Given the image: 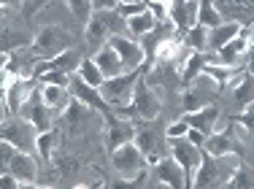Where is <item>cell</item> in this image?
<instances>
[{
    "label": "cell",
    "instance_id": "cell-14",
    "mask_svg": "<svg viewBox=\"0 0 254 189\" xmlns=\"http://www.w3.org/2000/svg\"><path fill=\"white\" fill-rule=\"evenodd\" d=\"M135 132H138V125L125 117H117V114H108L106 117V143H108V151L117 149L122 143H130L135 141Z\"/></svg>",
    "mask_w": 254,
    "mask_h": 189
},
{
    "label": "cell",
    "instance_id": "cell-34",
    "mask_svg": "<svg viewBox=\"0 0 254 189\" xmlns=\"http://www.w3.org/2000/svg\"><path fill=\"white\" fill-rule=\"evenodd\" d=\"M65 3H68L70 14H73L81 24H87V19L92 16V11H95L92 8V0H65Z\"/></svg>",
    "mask_w": 254,
    "mask_h": 189
},
{
    "label": "cell",
    "instance_id": "cell-45",
    "mask_svg": "<svg viewBox=\"0 0 254 189\" xmlns=\"http://www.w3.org/2000/svg\"><path fill=\"white\" fill-rule=\"evenodd\" d=\"M25 0H3V8H14V5H22Z\"/></svg>",
    "mask_w": 254,
    "mask_h": 189
},
{
    "label": "cell",
    "instance_id": "cell-3",
    "mask_svg": "<svg viewBox=\"0 0 254 189\" xmlns=\"http://www.w3.org/2000/svg\"><path fill=\"white\" fill-rule=\"evenodd\" d=\"M111 165L125 179V184H130L132 179H138V176L149 168V160H146V154L138 149V143L130 141V143H122V146H117V149H111Z\"/></svg>",
    "mask_w": 254,
    "mask_h": 189
},
{
    "label": "cell",
    "instance_id": "cell-37",
    "mask_svg": "<svg viewBox=\"0 0 254 189\" xmlns=\"http://www.w3.org/2000/svg\"><path fill=\"white\" fill-rule=\"evenodd\" d=\"M41 84H63V87H68L70 84V73H63V70H46L41 73Z\"/></svg>",
    "mask_w": 254,
    "mask_h": 189
},
{
    "label": "cell",
    "instance_id": "cell-21",
    "mask_svg": "<svg viewBox=\"0 0 254 189\" xmlns=\"http://www.w3.org/2000/svg\"><path fill=\"white\" fill-rule=\"evenodd\" d=\"M135 143H138V149L146 154V160L154 162L157 160H162L165 157V143H162V135L157 130H149V127H138V132H135Z\"/></svg>",
    "mask_w": 254,
    "mask_h": 189
},
{
    "label": "cell",
    "instance_id": "cell-43",
    "mask_svg": "<svg viewBox=\"0 0 254 189\" xmlns=\"http://www.w3.org/2000/svg\"><path fill=\"white\" fill-rule=\"evenodd\" d=\"M187 138H190V141L195 143V146H203V143H205V135H203L200 130H195V127H190V132H187Z\"/></svg>",
    "mask_w": 254,
    "mask_h": 189
},
{
    "label": "cell",
    "instance_id": "cell-13",
    "mask_svg": "<svg viewBox=\"0 0 254 189\" xmlns=\"http://www.w3.org/2000/svg\"><path fill=\"white\" fill-rule=\"evenodd\" d=\"M132 108H135L138 119H143V122H152V119L160 117V97H157V92L146 84V76H141V78H138V84H135Z\"/></svg>",
    "mask_w": 254,
    "mask_h": 189
},
{
    "label": "cell",
    "instance_id": "cell-27",
    "mask_svg": "<svg viewBox=\"0 0 254 189\" xmlns=\"http://www.w3.org/2000/svg\"><path fill=\"white\" fill-rule=\"evenodd\" d=\"M233 97L241 103V106H249V103H254V76H252L249 70L233 81Z\"/></svg>",
    "mask_w": 254,
    "mask_h": 189
},
{
    "label": "cell",
    "instance_id": "cell-5",
    "mask_svg": "<svg viewBox=\"0 0 254 189\" xmlns=\"http://www.w3.org/2000/svg\"><path fill=\"white\" fill-rule=\"evenodd\" d=\"M3 141L14 143L19 151L35 154V146H38V127L25 117H14V119H3V130H0Z\"/></svg>",
    "mask_w": 254,
    "mask_h": 189
},
{
    "label": "cell",
    "instance_id": "cell-26",
    "mask_svg": "<svg viewBox=\"0 0 254 189\" xmlns=\"http://www.w3.org/2000/svg\"><path fill=\"white\" fill-rule=\"evenodd\" d=\"M157 22H160L157 14L152 8H146V11H141V14H135V16L127 19V35H132V38H143V35H149L157 27Z\"/></svg>",
    "mask_w": 254,
    "mask_h": 189
},
{
    "label": "cell",
    "instance_id": "cell-40",
    "mask_svg": "<svg viewBox=\"0 0 254 189\" xmlns=\"http://www.w3.org/2000/svg\"><path fill=\"white\" fill-rule=\"evenodd\" d=\"M235 122H238V125H244L246 130L254 132V103H249V106H246V111L241 114V117H235Z\"/></svg>",
    "mask_w": 254,
    "mask_h": 189
},
{
    "label": "cell",
    "instance_id": "cell-4",
    "mask_svg": "<svg viewBox=\"0 0 254 189\" xmlns=\"http://www.w3.org/2000/svg\"><path fill=\"white\" fill-rule=\"evenodd\" d=\"M143 68H146V65H143ZM143 68L130 70V73H119V76L106 78V81H103L100 92H103V97H106L108 106H111V108L130 106L132 95H135V84H138V78L143 76Z\"/></svg>",
    "mask_w": 254,
    "mask_h": 189
},
{
    "label": "cell",
    "instance_id": "cell-31",
    "mask_svg": "<svg viewBox=\"0 0 254 189\" xmlns=\"http://www.w3.org/2000/svg\"><path fill=\"white\" fill-rule=\"evenodd\" d=\"M208 33L211 30L205 27V24H195L192 30L184 33V44L190 46L192 52H205V49H208Z\"/></svg>",
    "mask_w": 254,
    "mask_h": 189
},
{
    "label": "cell",
    "instance_id": "cell-9",
    "mask_svg": "<svg viewBox=\"0 0 254 189\" xmlns=\"http://www.w3.org/2000/svg\"><path fill=\"white\" fill-rule=\"evenodd\" d=\"M108 44L117 49L119 60H122V65H125V73L143 68V63H146V52H143V46H141V41H138V38L119 33V35H114Z\"/></svg>",
    "mask_w": 254,
    "mask_h": 189
},
{
    "label": "cell",
    "instance_id": "cell-30",
    "mask_svg": "<svg viewBox=\"0 0 254 189\" xmlns=\"http://www.w3.org/2000/svg\"><path fill=\"white\" fill-rule=\"evenodd\" d=\"M76 73H78V76H81L87 84H92V87H98V89L103 87V81H106V76H103V70L98 68V63H95L92 57H84Z\"/></svg>",
    "mask_w": 254,
    "mask_h": 189
},
{
    "label": "cell",
    "instance_id": "cell-44",
    "mask_svg": "<svg viewBox=\"0 0 254 189\" xmlns=\"http://www.w3.org/2000/svg\"><path fill=\"white\" fill-rule=\"evenodd\" d=\"M246 70H249L252 76H254V52H249V54H246Z\"/></svg>",
    "mask_w": 254,
    "mask_h": 189
},
{
    "label": "cell",
    "instance_id": "cell-7",
    "mask_svg": "<svg viewBox=\"0 0 254 189\" xmlns=\"http://www.w3.org/2000/svg\"><path fill=\"white\" fill-rule=\"evenodd\" d=\"M35 92V76L33 78H11L3 84V119H11L22 114V106Z\"/></svg>",
    "mask_w": 254,
    "mask_h": 189
},
{
    "label": "cell",
    "instance_id": "cell-19",
    "mask_svg": "<svg viewBox=\"0 0 254 189\" xmlns=\"http://www.w3.org/2000/svg\"><path fill=\"white\" fill-rule=\"evenodd\" d=\"M154 179L160 184H168L171 189H187V176L173 157H162L154 162Z\"/></svg>",
    "mask_w": 254,
    "mask_h": 189
},
{
    "label": "cell",
    "instance_id": "cell-33",
    "mask_svg": "<svg viewBox=\"0 0 254 189\" xmlns=\"http://www.w3.org/2000/svg\"><path fill=\"white\" fill-rule=\"evenodd\" d=\"M203 68H205V57H203V54H200V52L190 54V60H187L184 68H181V84L187 87V84H190L195 76H200Z\"/></svg>",
    "mask_w": 254,
    "mask_h": 189
},
{
    "label": "cell",
    "instance_id": "cell-32",
    "mask_svg": "<svg viewBox=\"0 0 254 189\" xmlns=\"http://www.w3.org/2000/svg\"><path fill=\"white\" fill-rule=\"evenodd\" d=\"M35 38H30L27 33H22V30H11L8 24L3 27V52H14V49H22V46H33Z\"/></svg>",
    "mask_w": 254,
    "mask_h": 189
},
{
    "label": "cell",
    "instance_id": "cell-23",
    "mask_svg": "<svg viewBox=\"0 0 254 189\" xmlns=\"http://www.w3.org/2000/svg\"><path fill=\"white\" fill-rule=\"evenodd\" d=\"M92 60L98 63V68L103 70V76H106V78H114V76H119V73H125L122 60H119L117 49H114L111 44L100 46L98 52H95V57H92Z\"/></svg>",
    "mask_w": 254,
    "mask_h": 189
},
{
    "label": "cell",
    "instance_id": "cell-17",
    "mask_svg": "<svg viewBox=\"0 0 254 189\" xmlns=\"http://www.w3.org/2000/svg\"><path fill=\"white\" fill-rule=\"evenodd\" d=\"M81 54L76 52V49H65L63 54H57V57H52V60H41L38 65H35V70H33V76L35 78H41V73H46V70H63V73H76L78 70V65H81Z\"/></svg>",
    "mask_w": 254,
    "mask_h": 189
},
{
    "label": "cell",
    "instance_id": "cell-36",
    "mask_svg": "<svg viewBox=\"0 0 254 189\" xmlns=\"http://www.w3.org/2000/svg\"><path fill=\"white\" fill-rule=\"evenodd\" d=\"M52 146H54V130H46L38 135V146H35V154L44 157V160H49L52 157Z\"/></svg>",
    "mask_w": 254,
    "mask_h": 189
},
{
    "label": "cell",
    "instance_id": "cell-28",
    "mask_svg": "<svg viewBox=\"0 0 254 189\" xmlns=\"http://www.w3.org/2000/svg\"><path fill=\"white\" fill-rule=\"evenodd\" d=\"M203 149L208 151V154H214V157L233 154V138H230L227 132H211V135L205 138Z\"/></svg>",
    "mask_w": 254,
    "mask_h": 189
},
{
    "label": "cell",
    "instance_id": "cell-25",
    "mask_svg": "<svg viewBox=\"0 0 254 189\" xmlns=\"http://www.w3.org/2000/svg\"><path fill=\"white\" fill-rule=\"evenodd\" d=\"M244 33V24L241 22H222L219 27H211L208 33V49L211 52H219L225 44H230V41L235 38V35Z\"/></svg>",
    "mask_w": 254,
    "mask_h": 189
},
{
    "label": "cell",
    "instance_id": "cell-46",
    "mask_svg": "<svg viewBox=\"0 0 254 189\" xmlns=\"http://www.w3.org/2000/svg\"><path fill=\"white\" fill-rule=\"evenodd\" d=\"M122 3H132V0H119V5H122Z\"/></svg>",
    "mask_w": 254,
    "mask_h": 189
},
{
    "label": "cell",
    "instance_id": "cell-38",
    "mask_svg": "<svg viewBox=\"0 0 254 189\" xmlns=\"http://www.w3.org/2000/svg\"><path fill=\"white\" fill-rule=\"evenodd\" d=\"M146 8H149V3H141V0H132V3H122V5H117V11L125 16V19H130V16L141 14V11H146Z\"/></svg>",
    "mask_w": 254,
    "mask_h": 189
},
{
    "label": "cell",
    "instance_id": "cell-41",
    "mask_svg": "<svg viewBox=\"0 0 254 189\" xmlns=\"http://www.w3.org/2000/svg\"><path fill=\"white\" fill-rule=\"evenodd\" d=\"M46 3H49V0H25V3H22V11H25V16H35Z\"/></svg>",
    "mask_w": 254,
    "mask_h": 189
},
{
    "label": "cell",
    "instance_id": "cell-8",
    "mask_svg": "<svg viewBox=\"0 0 254 189\" xmlns=\"http://www.w3.org/2000/svg\"><path fill=\"white\" fill-rule=\"evenodd\" d=\"M65 49H70V35L65 33V30L54 27V24L44 27L33 41V54L38 60H52V57H57V54H63Z\"/></svg>",
    "mask_w": 254,
    "mask_h": 189
},
{
    "label": "cell",
    "instance_id": "cell-42",
    "mask_svg": "<svg viewBox=\"0 0 254 189\" xmlns=\"http://www.w3.org/2000/svg\"><path fill=\"white\" fill-rule=\"evenodd\" d=\"M117 5H119V0H92L95 11H111V8H117Z\"/></svg>",
    "mask_w": 254,
    "mask_h": 189
},
{
    "label": "cell",
    "instance_id": "cell-15",
    "mask_svg": "<svg viewBox=\"0 0 254 189\" xmlns=\"http://www.w3.org/2000/svg\"><path fill=\"white\" fill-rule=\"evenodd\" d=\"M3 170L14 173L19 179L22 187H35L38 184V165H35V154H27V151H16L11 157V162Z\"/></svg>",
    "mask_w": 254,
    "mask_h": 189
},
{
    "label": "cell",
    "instance_id": "cell-20",
    "mask_svg": "<svg viewBox=\"0 0 254 189\" xmlns=\"http://www.w3.org/2000/svg\"><path fill=\"white\" fill-rule=\"evenodd\" d=\"M41 100H44L54 114L63 117V114L68 111V106L73 103V92H70V87H63V84H41Z\"/></svg>",
    "mask_w": 254,
    "mask_h": 189
},
{
    "label": "cell",
    "instance_id": "cell-39",
    "mask_svg": "<svg viewBox=\"0 0 254 189\" xmlns=\"http://www.w3.org/2000/svg\"><path fill=\"white\" fill-rule=\"evenodd\" d=\"M187 132H190V125H187L184 119H179V122H173V125L165 127V138H181V135H187Z\"/></svg>",
    "mask_w": 254,
    "mask_h": 189
},
{
    "label": "cell",
    "instance_id": "cell-29",
    "mask_svg": "<svg viewBox=\"0 0 254 189\" xmlns=\"http://www.w3.org/2000/svg\"><path fill=\"white\" fill-rule=\"evenodd\" d=\"M197 24H205L208 30L222 24V14L216 8V0H197Z\"/></svg>",
    "mask_w": 254,
    "mask_h": 189
},
{
    "label": "cell",
    "instance_id": "cell-22",
    "mask_svg": "<svg viewBox=\"0 0 254 189\" xmlns=\"http://www.w3.org/2000/svg\"><path fill=\"white\" fill-rule=\"evenodd\" d=\"M168 16L173 19L176 30H184V33L192 30L197 24V0H173Z\"/></svg>",
    "mask_w": 254,
    "mask_h": 189
},
{
    "label": "cell",
    "instance_id": "cell-6",
    "mask_svg": "<svg viewBox=\"0 0 254 189\" xmlns=\"http://www.w3.org/2000/svg\"><path fill=\"white\" fill-rule=\"evenodd\" d=\"M168 146H171V157L181 165V170H184L187 187H192L195 173H197L200 160H203V146H195L187 135H181V138H168Z\"/></svg>",
    "mask_w": 254,
    "mask_h": 189
},
{
    "label": "cell",
    "instance_id": "cell-16",
    "mask_svg": "<svg viewBox=\"0 0 254 189\" xmlns=\"http://www.w3.org/2000/svg\"><path fill=\"white\" fill-rule=\"evenodd\" d=\"M52 108L46 106L44 100H41V89H35L33 95H30V100L22 106V117L30 119L35 127H38V132H46L52 127Z\"/></svg>",
    "mask_w": 254,
    "mask_h": 189
},
{
    "label": "cell",
    "instance_id": "cell-24",
    "mask_svg": "<svg viewBox=\"0 0 254 189\" xmlns=\"http://www.w3.org/2000/svg\"><path fill=\"white\" fill-rule=\"evenodd\" d=\"M249 52H252V41L246 38L244 33H241V35H235V38L230 41V44L222 46L216 54H219L222 65H238L241 60H244L246 54H249Z\"/></svg>",
    "mask_w": 254,
    "mask_h": 189
},
{
    "label": "cell",
    "instance_id": "cell-10",
    "mask_svg": "<svg viewBox=\"0 0 254 189\" xmlns=\"http://www.w3.org/2000/svg\"><path fill=\"white\" fill-rule=\"evenodd\" d=\"M216 89H219V84H216L214 78L208 76V73H200V76H195L190 84H187L184 108H187V111H197V108L208 106L211 97L216 95Z\"/></svg>",
    "mask_w": 254,
    "mask_h": 189
},
{
    "label": "cell",
    "instance_id": "cell-2",
    "mask_svg": "<svg viewBox=\"0 0 254 189\" xmlns=\"http://www.w3.org/2000/svg\"><path fill=\"white\" fill-rule=\"evenodd\" d=\"M238 170V157L235 154H225V157H214L203 149V160L200 168L195 173L192 187L197 189H208V187H227L230 176Z\"/></svg>",
    "mask_w": 254,
    "mask_h": 189
},
{
    "label": "cell",
    "instance_id": "cell-35",
    "mask_svg": "<svg viewBox=\"0 0 254 189\" xmlns=\"http://www.w3.org/2000/svg\"><path fill=\"white\" fill-rule=\"evenodd\" d=\"M227 187H233V189H241V187H254V173H252V170H244V168L238 165V170H235V173L230 176Z\"/></svg>",
    "mask_w": 254,
    "mask_h": 189
},
{
    "label": "cell",
    "instance_id": "cell-12",
    "mask_svg": "<svg viewBox=\"0 0 254 189\" xmlns=\"http://www.w3.org/2000/svg\"><path fill=\"white\" fill-rule=\"evenodd\" d=\"M190 54H192V49L184 44V41H179V38H165V41H160L157 44V52H154V63L157 65H171V68H176L181 70L184 68V63L190 60Z\"/></svg>",
    "mask_w": 254,
    "mask_h": 189
},
{
    "label": "cell",
    "instance_id": "cell-1",
    "mask_svg": "<svg viewBox=\"0 0 254 189\" xmlns=\"http://www.w3.org/2000/svg\"><path fill=\"white\" fill-rule=\"evenodd\" d=\"M125 30H127V19L119 14L117 8L92 11V16H89L87 24H84V38H87V44L98 52L100 46H106L114 35L125 33Z\"/></svg>",
    "mask_w": 254,
    "mask_h": 189
},
{
    "label": "cell",
    "instance_id": "cell-18",
    "mask_svg": "<svg viewBox=\"0 0 254 189\" xmlns=\"http://www.w3.org/2000/svg\"><path fill=\"white\" fill-rule=\"evenodd\" d=\"M219 117H222V111H219L216 106H211V103H208V106L197 108V111H187L181 119H184L190 127H195V130H200L203 135L208 138L211 132H216V125H219Z\"/></svg>",
    "mask_w": 254,
    "mask_h": 189
},
{
    "label": "cell",
    "instance_id": "cell-11",
    "mask_svg": "<svg viewBox=\"0 0 254 189\" xmlns=\"http://www.w3.org/2000/svg\"><path fill=\"white\" fill-rule=\"evenodd\" d=\"M70 92H73L76 100H81L84 106L95 108V111H103V117H108V114H114V108L106 103V97H103V92L98 87H92V84H87L78 73H70Z\"/></svg>",
    "mask_w": 254,
    "mask_h": 189
}]
</instances>
